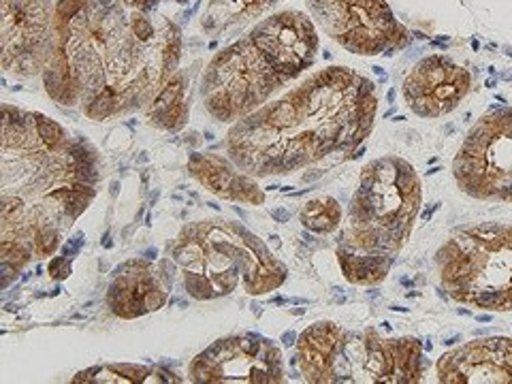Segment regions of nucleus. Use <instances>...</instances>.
Segmentation results:
<instances>
[{"label":"nucleus","instance_id":"23","mask_svg":"<svg viewBox=\"0 0 512 384\" xmlns=\"http://www.w3.org/2000/svg\"><path fill=\"white\" fill-rule=\"evenodd\" d=\"M71 259H67V256H56V259L50 263V276L56 278V280H64L71 276Z\"/></svg>","mask_w":512,"mask_h":384},{"label":"nucleus","instance_id":"19","mask_svg":"<svg viewBox=\"0 0 512 384\" xmlns=\"http://www.w3.org/2000/svg\"><path fill=\"white\" fill-rule=\"evenodd\" d=\"M280 3L282 0H207L201 28L214 37H231Z\"/></svg>","mask_w":512,"mask_h":384},{"label":"nucleus","instance_id":"5","mask_svg":"<svg viewBox=\"0 0 512 384\" xmlns=\"http://www.w3.org/2000/svg\"><path fill=\"white\" fill-rule=\"evenodd\" d=\"M295 348L312 384H416L429 367L416 338L384 340L374 327L348 331L329 320L303 331Z\"/></svg>","mask_w":512,"mask_h":384},{"label":"nucleus","instance_id":"13","mask_svg":"<svg viewBox=\"0 0 512 384\" xmlns=\"http://www.w3.org/2000/svg\"><path fill=\"white\" fill-rule=\"evenodd\" d=\"M248 37L274 64V69L286 84L314 67L318 32L306 13L286 9L269 15V18L254 24Z\"/></svg>","mask_w":512,"mask_h":384},{"label":"nucleus","instance_id":"33","mask_svg":"<svg viewBox=\"0 0 512 384\" xmlns=\"http://www.w3.org/2000/svg\"><path fill=\"white\" fill-rule=\"evenodd\" d=\"M173 3H178V5H186L188 0H173Z\"/></svg>","mask_w":512,"mask_h":384},{"label":"nucleus","instance_id":"4","mask_svg":"<svg viewBox=\"0 0 512 384\" xmlns=\"http://www.w3.org/2000/svg\"><path fill=\"white\" fill-rule=\"evenodd\" d=\"M171 259L182 269L186 293L199 301L227 297L239 284L250 295H265L288 276L259 237L224 220L190 224L173 244Z\"/></svg>","mask_w":512,"mask_h":384},{"label":"nucleus","instance_id":"20","mask_svg":"<svg viewBox=\"0 0 512 384\" xmlns=\"http://www.w3.org/2000/svg\"><path fill=\"white\" fill-rule=\"evenodd\" d=\"M73 382L90 384H152V382H180L173 374L141 365H96L79 372Z\"/></svg>","mask_w":512,"mask_h":384},{"label":"nucleus","instance_id":"28","mask_svg":"<svg viewBox=\"0 0 512 384\" xmlns=\"http://www.w3.org/2000/svg\"><path fill=\"white\" fill-rule=\"evenodd\" d=\"M438 207H440V203H434V205H431L429 210H425V212H423V218H425V220H429V218H431V214H434V212L438 210Z\"/></svg>","mask_w":512,"mask_h":384},{"label":"nucleus","instance_id":"29","mask_svg":"<svg viewBox=\"0 0 512 384\" xmlns=\"http://www.w3.org/2000/svg\"><path fill=\"white\" fill-rule=\"evenodd\" d=\"M271 303H276V306H286V303H291V301L284 297H276V299H271Z\"/></svg>","mask_w":512,"mask_h":384},{"label":"nucleus","instance_id":"11","mask_svg":"<svg viewBox=\"0 0 512 384\" xmlns=\"http://www.w3.org/2000/svg\"><path fill=\"white\" fill-rule=\"evenodd\" d=\"M188 376L199 384H278L284 380L282 352L259 335L218 340L192 359Z\"/></svg>","mask_w":512,"mask_h":384},{"label":"nucleus","instance_id":"10","mask_svg":"<svg viewBox=\"0 0 512 384\" xmlns=\"http://www.w3.org/2000/svg\"><path fill=\"white\" fill-rule=\"evenodd\" d=\"M325 35L357 56H393L410 45V30L387 0H306Z\"/></svg>","mask_w":512,"mask_h":384},{"label":"nucleus","instance_id":"27","mask_svg":"<svg viewBox=\"0 0 512 384\" xmlns=\"http://www.w3.org/2000/svg\"><path fill=\"white\" fill-rule=\"evenodd\" d=\"M282 344H284V346H295V344H297V335H295L293 331H286V333L282 335Z\"/></svg>","mask_w":512,"mask_h":384},{"label":"nucleus","instance_id":"21","mask_svg":"<svg viewBox=\"0 0 512 384\" xmlns=\"http://www.w3.org/2000/svg\"><path fill=\"white\" fill-rule=\"evenodd\" d=\"M338 261L344 278L350 284L374 286L389 276L391 267L395 265V256L365 254L359 250H348L338 246Z\"/></svg>","mask_w":512,"mask_h":384},{"label":"nucleus","instance_id":"25","mask_svg":"<svg viewBox=\"0 0 512 384\" xmlns=\"http://www.w3.org/2000/svg\"><path fill=\"white\" fill-rule=\"evenodd\" d=\"M122 3L133 7V9H141V11H158L160 0H122Z\"/></svg>","mask_w":512,"mask_h":384},{"label":"nucleus","instance_id":"22","mask_svg":"<svg viewBox=\"0 0 512 384\" xmlns=\"http://www.w3.org/2000/svg\"><path fill=\"white\" fill-rule=\"evenodd\" d=\"M299 218H301L303 227H306L308 231L327 235L340 227L342 210H340V203L333 197H323V199H314V201L303 205Z\"/></svg>","mask_w":512,"mask_h":384},{"label":"nucleus","instance_id":"16","mask_svg":"<svg viewBox=\"0 0 512 384\" xmlns=\"http://www.w3.org/2000/svg\"><path fill=\"white\" fill-rule=\"evenodd\" d=\"M444 384H512V340H476L444 352L438 361Z\"/></svg>","mask_w":512,"mask_h":384},{"label":"nucleus","instance_id":"6","mask_svg":"<svg viewBox=\"0 0 512 384\" xmlns=\"http://www.w3.org/2000/svg\"><path fill=\"white\" fill-rule=\"evenodd\" d=\"M421 180L408 160L382 156L367 165L350 201L348 227L340 248L397 256L419 216Z\"/></svg>","mask_w":512,"mask_h":384},{"label":"nucleus","instance_id":"1","mask_svg":"<svg viewBox=\"0 0 512 384\" xmlns=\"http://www.w3.org/2000/svg\"><path fill=\"white\" fill-rule=\"evenodd\" d=\"M182 32L160 11L122 0H58L43 86L90 120L146 109L178 73Z\"/></svg>","mask_w":512,"mask_h":384},{"label":"nucleus","instance_id":"8","mask_svg":"<svg viewBox=\"0 0 512 384\" xmlns=\"http://www.w3.org/2000/svg\"><path fill=\"white\" fill-rule=\"evenodd\" d=\"M286 82L246 35L220 50L201 77L203 105L218 122H239L261 109Z\"/></svg>","mask_w":512,"mask_h":384},{"label":"nucleus","instance_id":"26","mask_svg":"<svg viewBox=\"0 0 512 384\" xmlns=\"http://www.w3.org/2000/svg\"><path fill=\"white\" fill-rule=\"evenodd\" d=\"M271 216H274L276 222H288V220H291V212L284 210V207H278V210H271Z\"/></svg>","mask_w":512,"mask_h":384},{"label":"nucleus","instance_id":"3","mask_svg":"<svg viewBox=\"0 0 512 384\" xmlns=\"http://www.w3.org/2000/svg\"><path fill=\"white\" fill-rule=\"evenodd\" d=\"M378 109L376 84L348 67L316 71L282 99L239 120L227 154L254 178L286 175L370 137Z\"/></svg>","mask_w":512,"mask_h":384},{"label":"nucleus","instance_id":"18","mask_svg":"<svg viewBox=\"0 0 512 384\" xmlns=\"http://www.w3.org/2000/svg\"><path fill=\"white\" fill-rule=\"evenodd\" d=\"M197 73L199 62L186 71H178L169 79L167 86L158 92L148 107V120L152 126L175 133L186 124L192 101V84H195Z\"/></svg>","mask_w":512,"mask_h":384},{"label":"nucleus","instance_id":"7","mask_svg":"<svg viewBox=\"0 0 512 384\" xmlns=\"http://www.w3.org/2000/svg\"><path fill=\"white\" fill-rule=\"evenodd\" d=\"M444 291L466 306L512 310V222H483L459 229L438 250Z\"/></svg>","mask_w":512,"mask_h":384},{"label":"nucleus","instance_id":"2","mask_svg":"<svg viewBox=\"0 0 512 384\" xmlns=\"http://www.w3.org/2000/svg\"><path fill=\"white\" fill-rule=\"evenodd\" d=\"M0 178V269L7 288L32 256L56 252L62 231L88 210L101 178L99 156L43 114L3 105Z\"/></svg>","mask_w":512,"mask_h":384},{"label":"nucleus","instance_id":"31","mask_svg":"<svg viewBox=\"0 0 512 384\" xmlns=\"http://www.w3.org/2000/svg\"><path fill=\"white\" fill-rule=\"evenodd\" d=\"M489 320H491V316H487V314H480L478 316V323H489Z\"/></svg>","mask_w":512,"mask_h":384},{"label":"nucleus","instance_id":"30","mask_svg":"<svg viewBox=\"0 0 512 384\" xmlns=\"http://www.w3.org/2000/svg\"><path fill=\"white\" fill-rule=\"evenodd\" d=\"M457 342H461V335H455V338H448V340H444V344H446V346H453V344H457Z\"/></svg>","mask_w":512,"mask_h":384},{"label":"nucleus","instance_id":"24","mask_svg":"<svg viewBox=\"0 0 512 384\" xmlns=\"http://www.w3.org/2000/svg\"><path fill=\"white\" fill-rule=\"evenodd\" d=\"M84 242H86V239H84V233H77L75 237H71V239H69L67 244H64V248H62V254L67 256V259H73V256H75L79 250H82Z\"/></svg>","mask_w":512,"mask_h":384},{"label":"nucleus","instance_id":"32","mask_svg":"<svg viewBox=\"0 0 512 384\" xmlns=\"http://www.w3.org/2000/svg\"><path fill=\"white\" fill-rule=\"evenodd\" d=\"M156 254H158L156 250H148V252H146V259L152 261V259H156Z\"/></svg>","mask_w":512,"mask_h":384},{"label":"nucleus","instance_id":"12","mask_svg":"<svg viewBox=\"0 0 512 384\" xmlns=\"http://www.w3.org/2000/svg\"><path fill=\"white\" fill-rule=\"evenodd\" d=\"M52 0H3V69L15 77L43 75L52 58Z\"/></svg>","mask_w":512,"mask_h":384},{"label":"nucleus","instance_id":"15","mask_svg":"<svg viewBox=\"0 0 512 384\" xmlns=\"http://www.w3.org/2000/svg\"><path fill=\"white\" fill-rule=\"evenodd\" d=\"M171 261H163L154 269L148 261H128L116 269V280L109 286L107 306L120 318H137L156 312L167 303L173 286Z\"/></svg>","mask_w":512,"mask_h":384},{"label":"nucleus","instance_id":"17","mask_svg":"<svg viewBox=\"0 0 512 384\" xmlns=\"http://www.w3.org/2000/svg\"><path fill=\"white\" fill-rule=\"evenodd\" d=\"M188 171L192 178L199 180L220 199L246 205H261L265 201V192L256 186L252 175L239 171L231 158L210 152L192 154L188 160Z\"/></svg>","mask_w":512,"mask_h":384},{"label":"nucleus","instance_id":"9","mask_svg":"<svg viewBox=\"0 0 512 384\" xmlns=\"http://www.w3.org/2000/svg\"><path fill=\"white\" fill-rule=\"evenodd\" d=\"M453 175L472 199L512 203V107L491 109L470 128Z\"/></svg>","mask_w":512,"mask_h":384},{"label":"nucleus","instance_id":"14","mask_svg":"<svg viewBox=\"0 0 512 384\" xmlns=\"http://www.w3.org/2000/svg\"><path fill=\"white\" fill-rule=\"evenodd\" d=\"M472 88V75L453 58L434 54L419 60L404 79V99L421 118L451 114Z\"/></svg>","mask_w":512,"mask_h":384}]
</instances>
